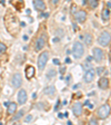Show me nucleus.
<instances>
[{
  "label": "nucleus",
  "mask_w": 111,
  "mask_h": 125,
  "mask_svg": "<svg viewBox=\"0 0 111 125\" xmlns=\"http://www.w3.org/2000/svg\"><path fill=\"white\" fill-rule=\"evenodd\" d=\"M75 17H76V20L78 22H85L87 20V12L85 10H79L75 13Z\"/></svg>",
  "instance_id": "obj_8"
},
{
  "label": "nucleus",
  "mask_w": 111,
  "mask_h": 125,
  "mask_svg": "<svg viewBox=\"0 0 111 125\" xmlns=\"http://www.w3.org/2000/svg\"><path fill=\"white\" fill-rule=\"evenodd\" d=\"M52 42H59V39H58V38H54L53 40H52Z\"/></svg>",
  "instance_id": "obj_38"
},
{
  "label": "nucleus",
  "mask_w": 111,
  "mask_h": 125,
  "mask_svg": "<svg viewBox=\"0 0 111 125\" xmlns=\"http://www.w3.org/2000/svg\"><path fill=\"white\" fill-rule=\"evenodd\" d=\"M23 114H25V109H20V111L18 112V114L16 115V116L12 117V121H18V120H20L21 117H22Z\"/></svg>",
  "instance_id": "obj_21"
},
{
  "label": "nucleus",
  "mask_w": 111,
  "mask_h": 125,
  "mask_svg": "<svg viewBox=\"0 0 111 125\" xmlns=\"http://www.w3.org/2000/svg\"><path fill=\"white\" fill-rule=\"evenodd\" d=\"M98 42H99V45L102 47L109 46V44H110V32H109V31H103V32L99 36Z\"/></svg>",
  "instance_id": "obj_2"
},
{
  "label": "nucleus",
  "mask_w": 111,
  "mask_h": 125,
  "mask_svg": "<svg viewBox=\"0 0 111 125\" xmlns=\"http://www.w3.org/2000/svg\"><path fill=\"white\" fill-rule=\"evenodd\" d=\"M107 7H108V9H110V7H111V2H110V1H108V3H107Z\"/></svg>",
  "instance_id": "obj_33"
},
{
  "label": "nucleus",
  "mask_w": 111,
  "mask_h": 125,
  "mask_svg": "<svg viewBox=\"0 0 111 125\" xmlns=\"http://www.w3.org/2000/svg\"><path fill=\"white\" fill-rule=\"evenodd\" d=\"M59 101H57V104H56V106H54V111H58V107H59Z\"/></svg>",
  "instance_id": "obj_29"
},
{
  "label": "nucleus",
  "mask_w": 111,
  "mask_h": 125,
  "mask_svg": "<svg viewBox=\"0 0 111 125\" xmlns=\"http://www.w3.org/2000/svg\"><path fill=\"white\" fill-rule=\"evenodd\" d=\"M88 3L91 9H96L99 5V0H88Z\"/></svg>",
  "instance_id": "obj_19"
},
{
  "label": "nucleus",
  "mask_w": 111,
  "mask_h": 125,
  "mask_svg": "<svg viewBox=\"0 0 111 125\" xmlns=\"http://www.w3.org/2000/svg\"><path fill=\"white\" fill-rule=\"evenodd\" d=\"M103 50L101 49V48H98V47H96V48H93L92 50V58H94V60L96 62H101V60L103 59Z\"/></svg>",
  "instance_id": "obj_5"
},
{
  "label": "nucleus",
  "mask_w": 111,
  "mask_h": 125,
  "mask_svg": "<svg viewBox=\"0 0 111 125\" xmlns=\"http://www.w3.org/2000/svg\"><path fill=\"white\" fill-rule=\"evenodd\" d=\"M34 6L36 8V10L38 11H42L46 9V3L42 0H34Z\"/></svg>",
  "instance_id": "obj_12"
},
{
  "label": "nucleus",
  "mask_w": 111,
  "mask_h": 125,
  "mask_svg": "<svg viewBox=\"0 0 111 125\" xmlns=\"http://www.w3.org/2000/svg\"><path fill=\"white\" fill-rule=\"evenodd\" d=\"M6 50H7V46L5 44H2V42H0V54L5 52Z\"/></svg>",
  "instance_id": "obj_22"
},
{
  "label": "nucleus",
  "mask_w": 111,
  "mask_h": 125,
  "mask_svg": "<svg viewBox=\"0 0 111 125\" xmlns=\"http://www.w3.org/2000/svg\"><path fill=\"white\" fill-rule=\"evenodd\" d=\"M48 58H49V52H43L40 54V56H39L38 58V67L39 69H44V67H46L47 65V62H48Z\"/></svg>",
  "instance_id": "obj_3"
},
{
  "label": "nucleus",
  "mask_w": 111,
  "mask_h": 125,
  "mask_svg": "<svg viewBox=\"0 0 111 125\" xmlns=\"http://www.w3.org/2000/svg\"><path fill=\"white\" fill-rule=\"evenodd\" d=\"M85 42L87 44V46H90V45L92 44V36H91L90 34H85Z\"/></svg>",
  "instance_id": "obj_20"
},
{
  "label": "nucleus",
  "mask_w": 111,
  "mask_h": 125,
  "mask_svg": "<svg viewBox=\"0 0 111 125\" xmlns=\"http://www.w3.org/2000/svg\"><path fill=\"white\" fill-rule=\"evenodd\" d=\"M54 93H56V87L54 86H48L43 89V94H46V95H53Z\"/></svg>",
  "instance_id": "obj_15"
},
{
  "label": "nucleus",
  "mask_w": 111,
  "mask_h": 125,
  "mask_svg": "<svg viewBox=\"0 0 111 125\" xmlns=\"http://www.w3.org/2000/svg\"><path fill=\"white\" fill-rule=\"evenodd\" d=\"M89 124H98V122H97V120H94V118H92V120H90V122H89Z\"/></svg>",
  "instance_id": "obj_25"
},
{
  "label": "nucleus",
  "mask_w": 111,
  "mask_h": 125,
  "mask_svg": "<svg viewBox=\"0 0 111 125\" xmlns=\"http://www.w3.org/2000/svg\"><path fill=\"white\" fill-rule=\"evenodd\" d=\"M36 74V69L34 66H27L26 67V77L27 79H31Z\"/></svg>",
  "instance_id": "obj_13"
},
{
  "label": "nucleus",
  "mask_w": 111,
  "mask_h": 125,
  "mask_svg": "<svg viewBox=\"0 0 111 125\" xmlns=\"http://www.w3.org/2000/svg\"><path fill=\"white\" fill-rule=\"evenodd\" d=\"M56 75H57V72H56V70L54 69H49L48 72H47V74H46V77L48 78V79H52Z\"/></svg>",
  "instance_id": "obj_18"
},
{
  "label": "nucleus",
  "mask_w": 111,
  "mask_h": 125,
  "mask_svg": "<svg viewBox=\"0 0 111 125\" xmlns=\"http://www.w3.org/2000/svg\"><path fill=\"white\" fill-rule=\"evenodd\" d=\"M72 112L75 114V116H80L81 113H82V104L80 102H77L75 103L72 106Z\"/></svg>",
  "instance_id": "obj_11"
},
{
  "label": "nucleus",
  "mask_w": 111,
  "mask_h": 125,
  "mask_svg": "<svg viewBox=\"0 0 111 125\" xmlns=\"http://www.w3.org/2000/svg\"><path fill=\"white\" fill-rule=\"evenodd\" d=\"M36 97H37V94L34 93V94H32V98H36Z\"/></svg>",
  "instance_id": "obj_37"
},
{
  "label": "nucleus",
  "mask_w": 111,
  "mask_h": 125,
  "mask_svg": "<svg viewBox=\"0 0 111 125\" xmlns=\"http://www.w3.org/2000/svg\"><path fill=\"white\" fill-rule=\"evenodd\" d=\"M53 64H54V65H60L59 59H57V58H54V59H53Z\"/></svg>",
  "instance_id": "obj_27"
},
{
  "label": "nucleus",
  "mask_w": 111,
  "mask_h": 125,
  "mask_svg": "<svg viewBox=\"0 0 111 125\" xmlns=\"http://www.w3.org/2000/svg\"><path fill=\"white\" fill-rule=\"evenodd\" d=\"M109 18H110V10H109L108 8H106L102 11V19L104 21H107V20H109Z\"/></svg>",
  "instance_id": "obj_17"
},
{
  "label": "nucleus",
  "mask_w": 111,
  "mask_h": 125,
  "mask_svg": "<svg viewBox=\"0 0 111 125\" xmlns=\"http://www.w3.org/2000/svg\"><path fill=\"white\" fill-rule=\"evenodd\" d=\"M66 62H67V64H70V62H70V59H69V58H67V59H66Z\"/></svg>",
  "instance_id": "obj_36"
},
{
  "label": "nucleus",
  "mask_w": 111,
  "mask_h": 125,
  "mask_svg": "<svg viewBox=\"0 0 111 125\" xmlns=\"http://www.w3.org/2000/svg\"><path fill=\"white\" fill-rule=\"evenodd\" d=\"M58 1H59V0H51V2L53 3V5H56V3H58Z\"/></svg>",
  "instance_id": "obj_32"
},
{
  "label": "nucleus",
  "mask_w": 111,
  "mask_h": 125,
  "mask_svg": "<svg viewBox=\"0 0 111 125\" xmlns=\"http://www.w3.org/2000/svg\"><path fill=\"white\" fill-rule=\"evenodd\" d=\"M17 99H18L19 104H25L27 102V92L25 89H20L17 95Z\"/></svg>",
  "instance_id": "obj_9"
},
{
  "label": "nucleus",
  "mask_w": 111,
  "mask_h": 125,
  "mask_svg": "<svg viewBox=\"0 0 111 125\" xmlns=\"http://www.w3.org/2000/svg\"><path fill=\"white\" fill-rule=\"evenodd\" d=\"M94 70L92 69V68H90V69H87V72H85V83H91V82L94 79Z\"/></svg>",
  "instance_id": "obj_10"
},
{
  "label": "nucleus",
  "mask_w": 111,
  "mask_h": 125,
  "mask_svg": "<svg viewBox=\"0 0 111 125\" xmlns=\"http://www.w3.org/2000/svg\"><path fill=\"white\" fill-rule=\"evenodd\" d=\"M65 73H66V67H61V68H60V74H61V75H63Z\"/></svg>",
  "instance_id": "obj_26"
},
{
  "label": "nucleus",
  "mask_w": 111,
  "mask_h": 125,
  "mask_svg": "<svg viewBox=\"0 0 111 125\" xmlns=\"http://www.w3.org/2000/svg\"><path fill=\"white\" fill-rule=\"evenodd\" d=\"M48 16H49V13L46 12V13H41V15H40V17H44V18H47Z\"/></svg>",
  "instance_id": "obj_28"
},
{
  "label": "nucleus",
  "mask_w": 111,
  "mask_h": 125,
  "mask_svg": "<svg viewBox=\"0 0 111 125\" xmlns=\"http://www.w3.org/2000/svg\"><path fill=\"white\" fill-rule=\"evenodd\" d=\"M11 83H12L13 87L16 88H19L22 84V78H21V75L19 73H16L15 75L12 76V79H11Z\"/></svg>",
  "instance_id": "obj_7"
},
{
  "label": "nucleus",
  "mask_w": 111,
  "mask_h": 125,
  "mask_svg": "<svg viewBox=\"0 0 111 125\" xmlns=\"http://www.w3.org/2000/svg\"><path fill=\"white\" fill-rule=\"evenodd\" d=\"M91 60H92V57H91V56L90 57H87V62H90Z\"/></svg>",
  "instance_id": "obj_31"
},
{
  "label": "nucleus",
  "mask_w": 111,
  "mask_h": 125,
  "mask_svg": "<svg viewBox=\"0 0 111 125\" xmlns=\"http://www.w3.org/2000/svg\"><path fill=\"white\" fill-rule=\"evenodd\" d=\"M32 118H34V116H32V115H27V116L25 117V122L29 123V122H31V121H32Z\"/></svg>",
  "instance_id": "obj_23"
},
{
  "label": "nucleus",
  "mask_w": 111,
  "mask_h": 125,
  "mask_svg": "<svg viewBox=\"0 0 111 125\" xmlns=\"http://www.w3.org/2000/svg\"><path fill=\"white\" fill-rule=\"evenodd\" d=\"M58 117H59V118H63V117H65V114H62V113H59V114H58Z\"/></svg>",
  "instance_id": "obj_30"
},
{
  "label": "nucleus",
  "mask_w": 111,
  "mask_h": 125,
  "mask_svg": "<svg viewBox=\"0 0 111 125\" xmlns=\"http://www.w3.org/2000/svg\"><path fill=\"white\" fill-rule=\"evenodd\" d=\"M8 113L9 114H13V113L17 111V104L16 103H10V104H8Z\"/></svg>",
  "instance_id": "obj_16"
},
{
  "label": "nucleus",
  "mask_w": 111,
  "mask_h": 125,
  "mask_svg": "<svg viewBox=\"0 0 111 125\" xmlns=\"http://www.w3.org/2000/svg\"><path fill=\"white\" fill-rule=\"evenodd\" d=\"M83 52H85L83 45L81 44V42H75V45H73V49H72L73 57L77 58V59H79V58H81L83 56Z\"/></svg>",
  "instance_id": "obj_1"
},
{
  "label": "nucleus",
  "mask_w": 111,
  "mask_h": 125,
  "mask_svg": "<svg viewBox=\"0 0 111 125\" xmlns=\"http://www.w3.org/2000/svg\"><path fill=\"white\" fill-rule=\"evenodd\" d=\"M70 78H71V76H70V75H68V76H67V79H66V81H67V82H69V81H70Z\"/></svg>",
  "instance_id": "obj_35"
},
{
  "label": "nucleus",
  "mask_w": 111,
  "mask_h": 125,
  "mask_svg": "<svg viewBox=\"0 0 111 125\" xmlns=\"http://www.w3.org/2000/svg\"><path fill=\"white\" fill-rule=\"evenodd\" d=\"M110 115V106L109 105H102L98 109V117L100 120H106Z\"/></svg>",
  "instance_id": "obj_4"
},
{
  "label": "nucleus",
  "mask_w": 111,
  "mask_h": 125,
  "mask_svg": "<svg viewBox=\"0 0 111 125\" xmlns=\"http://www.w3.org/2000/svg\"><path fill=\"white\" fill-rule=\"evenodd\" d=\"M46 40H47L46 35L42 34L41 36L37 39V42H36V50H41L44 47V45H46Z\"/></svg>",
  "instance_id": "obj_6"
},
{
  "label": "nucleus",
  "mask_w": 111,
  "mask_h": 125,
  "mask_svg": "<svg viewBox=\"0 0 111 125\" xmlns=\"http://www.w3.org/2000/svg\"><path fill=\"white\" fill-rule=\"evenodd\" d=\"M98 86L101 89H107L109 86V79L107 77H101L98 82Z\"/></svg>",
  "instance_id": "obj_14"
},
{
  "label": "nucleus",
  "mask_w": 111,
  "mask_h": 125,
  "mask_svg": "<svg viewBox=\"0 0 111 125\" xmlns=\"http://www.w3.org/2000/svg\"><path fill=\"white\" fill-rule=\"evenodd\" d=\"M79 86H80V84H77V85H75V86H73V89H77Z\"/></svg>",
  "instance_id": "obj_34"
},
{
  "label": "nucleus",
  "mask_w": 111,
  "mask_h": 125,
  "mask_svg": "<svg viewBox=\"0 0 111 125\" xmlns=\"http://www.w3.org/2000/svg\"><path fill=\"white\" fill-rule=\"evenodd\" d=\"M96 70H97V74H98V75H101V74L104 72V67H98Z\"/></svg>",
  "instance_id": "obj_24"
}]
</instances>
